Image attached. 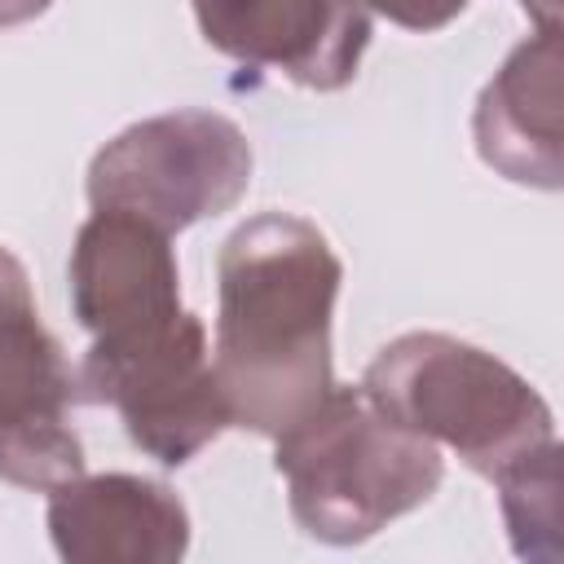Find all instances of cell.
Returning <instances> with one entry per match:
<instances>
[{"instance_id":"obj_1","label":"cell","mask_w":564,"mask_h":564,"mask_svg":"<svg viewBox=\"0 0 564 564\" xmlns=\"http://www.w3.org/2000/svg\"><path fill=\"white\" fill-rule=\"evenodd\" d=\"M344 260L330 238L291 212L242 220L216 260L212 370L229 427L282 436L330 388V317Z\"/></svg>"},{"instance_id":"obj_2","label":"cell","mask_w":564,"mask_h":564,"mask_svg":"<svg viewBox=\"0 0 564 564\" xmlns=\"http://www.w3.org/2000/svg\"><path fill=\"white\" fill-rule=\"evenodd\" d=\"M278 441L273 467L286 480L295 524L330 546H357L423 507L441 480V445L405 432L361 388L335 383Z\"/></svg>"},{"instance_id":"obj_3","label":"cell","mask_w":564,"mask_h":564,"mask_svg":"<svg viewBox=\"0 0 564 564\" xmlns=\"http://www.w3.org/2000/svg\"><path fill=\"white\" fill-rule=\"evenodd\" d=\"M357 388L392 423L454 449L485 480L555 441V414L542 392L502 357L445 330L388 339Z\"/></svg>"},{"instance_id":"obj_4","label":"cell","mask_w":564,"mask_h":564,"mask_svg":"<svg viewBox=\"0 0 564 564\" xmlns=\"http://www.w3.org/2000/svg\"><path fill=\"white\" fill-rule=\"evenodd\" d=\"M75 388L79 401L110 405L128 441L163 467H185L229 427L207 330L185 304L93 335Z\"/></svg>"},{"instance_id":"obj_5","label":"cell","mask_w":564,"mask_h":564,"mask_svg":"<svg viewBox=\"0 0 564 564\" xmlns=\"http://www.w3.org/2000/svg\"><path fill=\"white\" fill-rule=\"evenodd\" d=\"M251 141L216 110H163L115 132L88 163V203L132 212L163 234L238 207L251 185Z\"/></svg>"},{"instance_id":"obj_6","label":"cell","mask_w":564,"mask_h":564,"mask_svg":"<svg viewBox=\"0 0 564 564\" xmlns=\"http://www.w3.org/2000/svg\"><path fill=\"white\" fill-rule=\"evenodd\" d=\"M75 401V370L40 322L26 264L0 247V480L48 494L84 471Z\"/></svg>"},{"instance_id":"obj_7","label":"cell","mask_w":564,"mask_h":564,"mask_svg":"<svg viewBox=\"0 0 564 564\" xmlns=\"http://www.w3.org/2000/svg\"><path fill=\"white\" fill-rule=\"evenodd\" d=\"M203 40L242 62L286 75L308 93H339L370 48L361 0H189Z\"/></svg>"},{"instance_id":"obj_8","label":"cell","mask_w":564,"mask_h":564,"mask_svg":"<svg viewBox=\"0 0 564 564\" xmlns=\"http://www.w3.org/2000/svg\"><path fill=\"white\" fill-rule=\"evenodd\" d=\"M44 520L66 564H176L189 551L185 502L137 471H79L53 485Z\"/></svg>"},{"instance_id":"obj_9","label":"cell","mask_w":564,"mask_h":564,"mask_svg":"<svg viewBox=\"0 0 564 564\" xmlns=\"http://www.w3.org/2000/svg\"><path fill=\"white\" fill-rule=\"evenodd\" d=\"M560 26H538L520 40L494 79L476 97L471 137L485 167L516 185L560 189L564 145H560Z\"/></svg>"},{"instance_id":"obj_10","label":"cell","mask_w":564,"mask_h":564,"mask_svg":"<svg viewBox=\"0 0 564 564\" xmlns=\"http://www.w3.org/2000/svg\"><path fill=\"white\" fill-rule=\"evenodd\" d=\"M66 278L70 308L88 335L181 308V264L172 234L132 212L93 207L75 234Z\"/></svg>"},{"instance_id":"obj_11","label":"cell","mask_w":564,"mask_h":564,"mask_svg":"<svg viewBox=\"0 0 564 564\" xmlns=\"http://www.w3.org/2000/svg\"><path fill=\"white\" fill-rule=\"evenodd\" d=\"M498 507L511 533V546L520 560L560 564L564 538H560V441H546L529 454H520L511 467L494 476Z\"/></svg>"},{"instance_id":"obj_12","label":"cell","mask_w":564,"mask_h":564,"mask_svg":"<svg viewBox=\"0 0 564 564\" xmlns=\"http://www.w3.org/2000/svg\"><path fill=\"white\" fill-rule=\"evenodd\" d=\"M370 13L388 18L392 26H405V31H441L449 26L471 0H361Z\"/></svg>"},{"instance_id":"obj_13","label":"cell","mask_w":564,"mask_h":564,"mask_svg":"<svg viewBox=\"0 0 564 564\" xmlns=\"http://www.w3.org/2000/svg\"><path fill=\"white\" fill-rule=\"evenodd\" d=\"M53 0H0V31L4 26H22V22H35L40 13H48Z\"/></svg>"},{"instance_id":"obj_14","label":"cell","mask_w":564,"mask_h":564,"mask_svg":"<svg viewBox=\"0 0 564 564\" xmlns=\"http://www.w3.org/2000/svg\"><path fill=\"white\" fill-rule=\"evenodd\" d=\"M538 26H560V0H516Z\"/></svg>"}]
</instances>
